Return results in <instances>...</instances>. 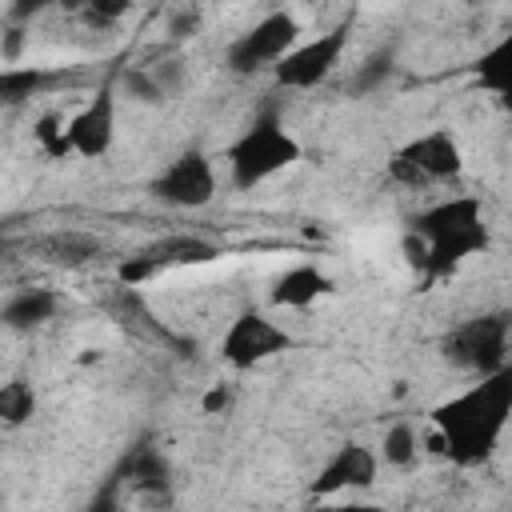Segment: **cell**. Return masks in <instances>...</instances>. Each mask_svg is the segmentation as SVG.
I'll list each match as a JSON object with an SVG mask.
<instances>
[{
  "mask_svg": "<svg viewBox=\"0 0 512 512\" xmlns=\"http://www.w3.org/2000/svg\"><path fill=\"white\" fill-rule=\"evenodd\" d=\"M508 412H512V372L500 368L480 384H472L468 392L452 396L448 404L432 408V424H436L432 448L452 456L456 464H476L496 448Z\"/></svg>",
  "mask_w": 512,
  "mask_h": 512,
  "instance_id": "obj_1",
  "label": "cell"
},
{
  "mask_svg": "<svg viewBox=\"0 0 512 512\" xmlns=\"http://www.w3.org/2000/svg\"><path fill=\"white\" fill-rule=\"evenodd\" d=\"M412 232L428 244V264H424L428 276L452 272L464 256L480 252L484 240H488L476 196H452V200H440V204L424 208L412 220Z\"/></svg>",
  "mask_w": 512,
  "mask_h": 512,
  "instance_id": "obj_2",
  "label": "cell"
},
{
  "mask_svg": "<svg viewBox=\"0 0 512 512\" xmlns=\"http://www.w3.org/2000/svg\"><path fill=\"white\" fill-rule=\"evenodd\" d=\"M296 160H300V144L276 116H260L228 144V168L236 188H256Z\"/></svg>",
  "mask_w": 512,
  "mask_h": 512,
  "instance_id": "obj_3",
  "label": "cell"
},
{
  "mask_svg": "<svg viewBox=\"0 0 512 512\" xmlns=\"http://www.w3.org/2000/svg\"><path fill=\"white\" fill-rule=\"evenodd\" d=\"M300 44V20L284 8H272L268 16H260L248 32H240L232 44H228V68L236 76H252L260 68H272L284 52H292Z\"/></svg>",
  "mask_w": 512,
  "mask_h": 512,
  "instance_id": "obj_4",
  "label": "cell"
},
{
  "mask_svg": "<svg viewBox=\"0 0 512 512\" xmlns=\"http://www.w3.org/2000/svg\"><path fill=\"white\" fill-rule=\"evenodd\" d=\"M344 48H348V28L336 24V28L320 32V36L296 44L292 52H284L272 64V76H276L280 88H316L320 80L332 76V68L340 64Z\"/></svg>",
  "mask_w": 512,
  "mask_h": 512,
  "instance_id": "obj_5",
  "label": "cell"
},
{
  "mask_svg": "<svg viewBox=\"0 0 512 512\" xmlns=\"http://www.w3.org/2000/svg\"><path fill=\"white\" fill-rule=\"evenodd\" d=\"M444 348H448V356H452L456 364L492 376V372L504 368V356H508V316H504V312L476 316V320L460 324V328L444 340Z\"/></svg>",
  "mask_w": 512,
  "mask_h": 512,
  "instance_id": "obj_6",
  "label": "cell"
},
{
  "mask_svg": "<svg viewBox=\"0 0 512 512\" xmlns=\"http://www.w3.org/2000/svg\"><path fill=\"white\" fill-rule=\"evenodd\" d=\"M292 344H296V340L288 336V328H280V324L268 320L264 312H240V316L228 324L224 340H220V356H224L232 368H252V364H260V360H268V356L288 352Z\"/></svg>",
  "mask_w": 512,
  "mask_h": 512,
  "instance_id": "obj_7",
  "label": "cell"
},
{
  "mask_svg": "<svg viewBox=\"0 0 512 512\" xmlns=\"http://www.w3.org/2000/svg\"><path fill=\"white\" fill-rule=\"evenodd\" d=\"M152 196L172 204V208H204L216 196V172L212 160L204 152H180L156 180H152Z\"/></svg>",
  "mask_w": 512,
  "mask_h": 512,
  "instance_id": "obj_8",
  "label": "cell"
},
{
  "mask_svg": "<svg viewBox=\"0 0 512 512\" xmlns=\"http://www.w3.org/2000/svg\"><path fill=\"white\" fill-rule=\"evenodd\" d=\"M68 148L84 160H100L116 140V92L100 88L72 120H68Z\"/></svg>",
  "mask_w": 512,
  "mask_h": 512,
  "instance_id": "obj_9",
  "label": "cell"
},
{
  "mask_svg": "<svg viewBox=\"0 0 512 512\" xmlns=\"http://www.w3.org/2000/svg\"><path fill=\"white\" fill-rule=\"evenodd\" d=\"M376 468H380V456L364 444H340L336 456L316 472L312 480V492L316 496H332L340 488H372L376 484Z\"/></svg>",
  "mask_w": 512,
  "mask_h": 512,
  "instance_id": "obj_10",
  "label": "cell"
},
{
  "mask_svg": "<svg viewBox=\"0 0 512 512\" xmlns=\"http://www.w3.org/2000/svg\"><path fill=\"white\" fill-rule=\"evenodd\" d=\"M400 156L432 184V180H456L460 176V168H464V156H460V144L444 132V128H432V132H424V136H416V140H408L404 148H400Z\"/></svg>",
  "mask_w": 512,
  "mask_h": 512,
  "instance_id": "obj_11",
  "label": "cell"
},
{
  "mask_svg": "<svg viewBox=\"0 0 512 512\" xmlns=\"http://www.w3.org/2000/svg\"><path fill=\"white\" fill-rule=\"evenodd\" d=\"M324 292H332V276H328V272H320L316 264H292L288 272L276 276L268 300H272L276 308H308V304H316Z\"/></svg>",
  "mask_w": 512,
  "mask_h": 512,
  "instance_id": "obj_12",
  "label": "cell"
},
{
  "mask_svg": "<svg viewBox=\"0 0 512 512\" xmlns=\"http://www.w3.org/2000/svg\"><path fill=\"white\" fill-rule=\"evenodd\" d=\"M56 304H60V300H56L52 288H24V292H16V296L0 308V324H4V328H16V332L40 328L44 320H52Z\"/></svg>",
  "mask_w": 512,
  "mask_h": 512,
  "instance_id": "obj_13",
  "label": "cell"
},
{
  "mask_svg": "<svg viewBox=\"0 0 512 512\" xmlns=\"http://www.w3.org/2000/svg\"><path fill=\"white\" fill-rule=\"evenodd\" d=\"M144 256L156 268H168V264H208V260H216V244H208L200 236H164L152 248H144Z\"/></svg>",
  "mask_w": 512,
  "mask_h": 512,
  "instance_id": "obj_14",
  "label": "cell"
},
{
  "mask_svg": "<svg viewBox=\"0 0 512 512\" xmlns=\"http://www.w3.org/2000/svg\"><path fill=\"white\" fill-rule=\"evenodd\" d=\"M36 412V388L24 376L0 384V424H24Z\"/></svg>",
  "mask_w": 512,
  "mask_h": 512,
  "instance_id": "obj_15",
  "label": "cell"
},
{
  "mask_svg": "<svg viewBox=\"0 0 512 512\" xmlns=\"http://www.w3.org/2000/svg\"><path fill=\"white\" fill-rule=\"evenodd\" d=\"M48 84L40 68H0V104H20Z\"/></svg>",
  "mask_w": 512,
  "mask_h": 512,
  "instance_id": "obj_16",
  "label": "cell"
},
{
  "mask_svg": "<svg viewBox=\"0 0 512 512\" xmlns=\"http://www.w3.org/2000/svg\"><path fill=\"white\" fill-rule=\"evenodd\" d=\"M44 252H48V260H56V264H84V260H92V256L100 252V244H96L92 236H80V232H56V236L44 244Z\"/></svg>",
  "mask_w": 512,
  "mask_h": 512,
  "instance_id": "obj_17",
  "label": "cell"
},
{
  "mask_svg": "<svg viewBox=\"0 0 512 512\" xmlns=\"http://www.w3.org/2000/svg\"><path fill=\"white\" fill-rule=\"evenodd\" d=\"M416 432H412V424H392L388 432H384V440H380V460L384 464H392V468H408L412 460H416Z\"/></svg>",
  "mask_w": 512,
  "mask_h": 512,
  "instance_id": "obj_18",
  "label": "cell"
},
{
  "mask_svg": "<svg viewBox=\"0 0 512 512\" xmlns=\"http://www.w3.org/2000/svg\"><path fill=\"white\" fill-rule=\"evenodd\" d=\"M144 68H148V76L156 80V88H160V96H164V100H172V96H180V92H184L188 64H184L180 56H164V60L144 64Z\"/></svg>",
  "mask_w": 512,
  "mask_h": 512,
  "instance_id": "obj_19",
  "label": "cell"
},
{
  "mask_svg": "<svg viewBox=\"0 0 512 512\" xmlns=\"http://www.w3.org/2000/svg\"><path fill=\"white\" fill-rule=\"evenodd\" d=\"M120 88L136 100V104H160L164 96H160V88H156V80L148 76V68L140 64V68H128L124 76H120Z\"/></svg>",
  "mask_w": 512,
  "mask_h": 512,
  "instance_id": "obj_20",
  "label": "cell"
},
{
  "mask_svg": "<svg viewBox=\"0 0 512 512\" xmlns=\"http://www.w3.org/2000/svg\"><path fill=\"white\" fill-rule=\"evenodd\" d=\"M508 40L504 44H496L484 60H480V84L484 88H492V92H504V84H508Z\"/></svg>",
  "mask_w": 512,
  "mask_h": 512,
  "instance_id": "obj_21",
  "label": "cell"
},
{
  "mask_svg": "<svg viewBox=\"0 0 512 512\" xmlns=\"http://www.w3.org/2000/svg\"><path fill=\"white\" fill-rule=\"evenodd\" d=\"M232 404H236V384H228V380L208 384V392L200 396V408H204L208 416H224Z\"/></svg>",
  "mask_w": 512,
  "mask_h": 512,
  "instance_id": "obj_22",
  "label": "cell"
},
{
  "mask_svg": "<svg viewBox=\"0 0 512 512\" xmlns=\"http://www.w3.org/2000/svg\"><path fill=\"white\" fill-rule=\"evenodd\" d=\"M196 32H200V8L184 4V8L168 12V36H172V40H192Z\"/></svg>",
  "mask_w": 512,
  "mask_h": 512,
  "instance_id": "obj_23",
  "label": "cell"
},
{
  "mask_svg": "<svg viewBox=\"0 0 512 512\" xmlns=\"http://www.w3.org/2000/svg\"><path fill=\"white\" fill-rule=\"evenodd\" d=\"M156 272H160V268H156V264H152V260H148V256L140 252V256H132V260H124L116 276H120V284H124V288H136V284H144V280H152Z\"/></svg>",
  "mask_w": 512,
  "mask_h": 512,
  "instance_id": "obj_24",
  "label": "cell"
},
{
  "mask_svg": "<svg viewBox=\"0 0 512 512\" xmlns=\"http://www.w3.org/2000/svg\"><path fill=\"white\" fill-rule=\"evenodd\" d=\"M128 8H132V4H124V0H92V4L84 8V20H92V24H108V20H120Z\"/></svg>",
  "mask_w": 512,
  "mask_h": 512,
  "instance_id": "obj_25",
  "label": "cell"
},
{
  "mask_svg": "<svg viewBox=\"0 0 512 512\" xmlns=\"http://www.w3.org/2000/svg\"><path fill=\"white\" fill-rule=\"evenodd\" d=\"M388 176H392L396 184H404V188H420V184H428V180H424V176H420V172H416L400 152L388 160Z\"/></svg>",
  "mask_w": 512,
  "mask_h": 512,
  "instance_id": "obj_26",
  "label": "cell"
},
{
  "mask_svg": "<svg viewBox=\"0 0 512 512\" xmlns=\"http://www.w3.org/2000/svg\"><path fill=\"white\" fill-rule=\"evenodd\" d=\"M404 260H408L412 268H420V272H424V264H428V244H424L416 232L404 236Z\"/></svg>",
  "mask_w": 512,
  "mask_h": 512,
  "instance_id": "obj_27",
  "label": "cell"
},
{
  "mask_svg": "<svg viewBox=\"0 0 512 512\" xmlns=\"http://www.w3.org/2000/svg\"><path fill=\"white\" fill-rule=\"evenodd\" d=\"M388 72H392V60H388V56L372 60V68H364V72H360V88H376V84H380Z\"/></svg>",
  "mask_w": 512,
  "mask_h": 512,
  "instance_id": "obj_28",
  "label": "cell"
},
{
  "mask_svg": "<svg viewBox=\"0 0 512 512\" xmlns=\"http://www.w3.org/2000/svg\"><path fill=\"white\" fill-rule=\"evenodd\" d=\"M20 48H24V28H8V36H4V48H0V56L12 64L16 56H20Z\"/></svg>",
  "mask_w": 512,
  "mask_h": 512,
  "instance_id": "obj_29",
  "label": "cell"
},
{
  "mask_svg": "<svg viewBox=\"0 0 512 512\" xmlns=\"http://www.w3.org/2000/svg\"><path fill=\"white\" fill-rule=\"evenodd\" d=\"M340 512H384L380 504H344Z\"/></svg>",
  "mask_w": 512,
  "mask_h": 512,
  "instance_id": "obj_30",
  "label": "cell"
},
{
  "mask_svg": "<svg viewBox=\"0 0 512 512\" xmlns=\"http://www.w3.org/2000/svg\"><path fill=\"white\" fill-rule=\"evenodd\" d=\"M316 512H340V508H316Z\"/></svg>",
  "mask_w": 512,
  "mask_h": 512,
  "instance_id": "obj_31",
  "label": "cell"
}]
</instances>
